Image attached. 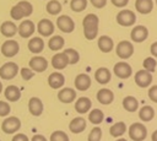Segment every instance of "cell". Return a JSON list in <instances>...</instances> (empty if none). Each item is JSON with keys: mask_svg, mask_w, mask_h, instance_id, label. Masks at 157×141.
Segmentation results:
<instances>
[{"mask_svg": "<svg viewBox=\"0 0 157 141\" xmlns=\"http://www.w3.org/2000/svg\"><path fill=\"white\" fill-rule=\"evenodd\" d=\"M0 32L4 37L11 38L17 33V26L11 21H4L0 26Z\"/></svg>", "mask_w": 157, "mask_h": 141, "instance_id": "23", "label": "cell"}, {"mask_svg": "<svg viewBox=\"0 0 157 141\" xmlns=\"http://www.w3.org/2000/svg\"><path fill=\"white\" fill-rule=\"evenodd\" d=\"M153 116H155V110L151 105H144L139 110V118L142 121H150L153 119Z\"/></svg>", "mask_w": 157, "mask_h": 141, "instance_id": "32", "label": "cell"}, {"mask_svg": "<svg viewBox=\"0 0 157 141\" xmlns=\"http://www.w3.org/2000/svg\"><path fill=\"white\" fill-rule=\"evenodd\" d=\"M151 54L155 58H157V42H155V43L151 44Z\"/></svg>", "mask_w": 157, "mask_h": 141, "instance_id": "49", "label": "cell"}, {"mask_svg": "<svg viewBox=\"0 0 157 141\" xmlns=\"http://www.w3.org/2000/svg\"><path fill=\"white\" fill-rule=\"evenodd\" d=\"M123 107H124L125 110L132 113V112L137 110V108H139V101L135 97H132V96H128V97H125L123 99Z\"/></svg>", "mask_w": 157, "mask_h": 141, "instance_id": "30", "label": "cell"}, {"mask_svg": "<svg viewBox=\"0 0 157 141\" xmlns=\"http://www.w3.org/2000/svg\"><path fill=\"white\" fill-rule=\"evenodd\" d=\"M114 47V42L110 37L108 36H102L98 38V48L102 53H109L113 50Z\"/></svg>", "mask_w": 157, "mask_h": 141, "instance_id": "26", "label": "cell"}, {"mask_svg": "<svg viewBox=\"0 0 157 141\" xmlns=\"http://www.w3.org/2000/svg\"><path fill=\"white\" fill-rule=\"evenodd\" d=\"M98 25L99 20L97 15L94 13H88L83 17L82 20V26H83V34L85 38L88 40H93L97 34H98Z\"/></svg>", "mask_w": 157, "mask_h": 141, "instance_id": "1", "label": "cell"}, {"mask_svg": "<svg viewBox=\"0 0 157 141\" xmlns=\"http://www.w3.org/2000/svg\"><path fill=\"white\" fill-rule=\"evenodd\" d=\"M31 141H48V140H47L45 136H43V135H40V134H37V135H34V136L31 139Z\"/></svg>", "mask_w": 157, "mask_h": 141, "instance_id": "48", "label": "cell"}, {"mask_svg": "<svg viewBox=\"0 0 157 141\" xmlns=\"http://www.w3.org/2000/svg\"><path fill=\"white\" fill-rule=\"evenodd\" d=\"M86 125H87L86 119L82 118V116H77V118H74L70 121L69 129H70V131L72 134H80V132H82L86 129Z\"/></svg>", "mask_w": 157, "mask_h": 141, "instance_id": "17", "label": "cell"}, {"mask_svg": "<svg viewBox=\"0 0 157 141\" xmlns=\"http://www.w3.org/2000/svg\"><path fill=\"white\" fill-rule=\"evenodd\" d=\"M20 51V45L15 39H7L1 45V54L6 58H12Z\"/></svg>", "mask_w": 157, "mask_h": 141, "instance_id": "6", "label": "cell"}, {"mask_svg": "<svg viewBox=\"0 0 157 141\" xmlns=\"http://www.w3.org/2000/svg\"><path fill=\"white\" fill-rule=\"evenodd\" d=\"M129 136L132 141H142L147 136V129L141 123H134L129 128Z\"/></svg>", "mask_w": 157, "mask_h": 141, "instance_id": "2", "label": "cell"}, {"mask_svg": "<svg viewBox=\"0 0 157 141\" xmlns=\"http://www.w3.org/2000/svg\"><path fill=\"white\" fill-rule=\"evenodd\" d=\"M1 91H2V83L0 82V93H1Z\"/></svg>", "mask_w": 157, "mask_h": 141, "instance_id": "51", "label": "cell"}, {"mask_svg": "<svg viewBox=\"0 0 157 141\" xmlns=\"http://www.w3.org/2000/svg\"><path fill=\"white\" fill-rule=\"evenodd\" d=\"M156 65H157V63H156V60H155L153 56L146 58V59L144 60V64H142L144 69L147 70V71H150V72H153V71L156 70Z\"/></svg>", "mask_w": 157, "mask_h": 141, "instance_id": "40", "label": "cell"}, {"mask_svg": "<svg viewBox=\"0 0 157 141\" xmlns=\"http://www.w3.org/2000/svg\"><path fill=\"white\" fill-rule=\"evenodd\" d=\"M20 128H21V120L17 116H7L1 124V130L5 134H10V135L18 131Z\"/></svg>", "mask_w": 157, "mask_h": 141, "instance_id": "4", "label": "cell"}, {"mask_svg": "<svg viewBox=\"0 0 157 141\" xmlns=\"http://www.w3.org/2000/svg\"><path fill=\"white\" fill-rule=\"evenodd\" d=\"M113 71H114V75H115L117 77L123 78V80L130 77L131 74H132V69H131V66H130L128 63H125V61L117 63V64L114 65Z\"/></svg>", "mask_w": 157, "mask_h": 141, "instance_id": "10", "label": "cell"}, {"mask_svg": "<svg viewBox=\"0 0 157 141\" xmlns=\"http://www.w3.org/2000/svg\"><path fill=\"white\" fill-rule=\"evenodd\" d=\"M104 119V114L101 109H92L90 113H88V121L92 123L93 125H98L103 121Z\"/></svg>", "mask_w": 157, "mask_h": 141, "instance_id": "34", "label": "cell"}, {"mask_svg": "<svg viewBox=\"0 0 157 141\" xmlns=\"http://www.w3.org/2000/svg\"><path fill=\"white\" fill-rule=\"evenodd\" d=\"M117 22H118L120 26H123V27L132 26V25L136 22V15H135L131 10L123 9V10L119 11L118 15H117Z\"/></svg>", "mask_w": 157, "mask_h": 141, "instance_id": "3", "label": "cell"}, {"mask_svg": "<svg viewBox=\"0 0 157 141\" xmlns=\"http://www.w3.org/2000/svg\"><path fill=\"white\" fill-rule=\"evenodd\" d=\"M67 65H69V61H67V58H66V55L64 54V51H63V53H56V54L53 55V58H52V66H53L54 69H56V70H63V69H65Z\"/></svg>", "mask_w": 157, "mask_h": 141, "instance_id": "18", "label": "cell"}, {"mask_svg": "<svg viewBox=\"0 0 157 141\" xmlns=\"http://www.w3.org/2000/svg\"><path fill=\"white\" fill-rule=\"evenodd\" d=\"M110 1L117 7H125L128 5V2H129V0H110Z\"/></svg>", "mask_w": 157, "mask_h": 141, "instance_id": "46", "label": "cell"}, {"mask_svg": "<svg viewBox=\"0 0 157 141\" xmlns=\"http://www.w3.org/2000/svg\"><path fill=\"white\" fill-rule=\"evenodd\" d=\"M61 4L58 1V0H49L45 5V10L49 15H53V16H56L60 13L61 11Z\"/></svg>", "mask_w": 157, "mask_h": 141, "instance_id": "33", "label": "cell"}, {"mask_svg": "<svg viewBox=\"0 0 157 141\" xmlns=\"http://www.w3.org/2000/svg\"><path fill=\"white\" fill-rule=\"evenodd\" d=\"M48 83H49V86H50L52 88L59 90V88H61V87L64 86V83H65V77H64L63 74H60V72H58V71L52 72V74L49 75V77H48Z\"/></svg>", "mask_w": 157, "mask_h": 141, "instance_id": "16", "label": "cell"}, {"mask_svg": "<svg viewBox=\"0 0 157 141\" xmlns=\"http://www.w3.org/2000/svg\"><path fill=\"white\" fill-rule=\"evenodd\" d=\"M64 44H65V40H64V38L60 37V36H53V37H50L49 40H48V47H49V49H50V50H54V51L60 50V49L64 47Z\"/></svg>", "mask_w": 157, "mask_h": 141, "instance_id": "29", "label": "cell"}, {"mask_svg": "<svg viewBox=\"0 0 157 141\" xmlns=\"http://www.w3.org/2000/svg\"><path fill=\"white\" fill-rule=\"evenodd\" d=\"M148 97L152 102L157 103V86H151L148 90Z\"/></svg>", "mask_w": 157, "mask_h": 141, "instance_id": "44", "label": "cell"}, {"mask_svg": "<svg viewBox=\"0 0 157 141\" xmlns=\"http://www.w3.org/2000/svg\"><path fill=\"white\" fill-rule=\"evenodd\" d=\"M27 47H28V50L31 53L38 54V53H40L44 49V40L40 37H33V38L29 39Z\"/></svg>", "mask_w": 157, "mask_h": 141, "instance_id": "25", "label": "cell"}, {"mask_svg": "<svg viewBox=\"0 0 157 141\" xmlns=\"http://www.w3.org/2000/svg\"><path fill=\"white\" fill-rule=\"evenodd\" d=\"M56 27L64 33H71L75 29V22L70 16L61 15L56 18Z\"/></svg>", "mask_w": 157, "mask_h": 141, "instance_id": "8", "label": "cell"}, {"mask_svg": "<svg viewBox=\"0 0 157 141\" xmlns=\"http://www.w3.org/2000/svg\"><path fill=\"white\" fill-rule=\"evenodd\" d=\"M152 82V74L147 70H139L136 74H135V83L141 87V88H145V87H148Z\"/></svg>", "mask_w": 157, "mask_h": 141, "instance_id": "9", "label": "cell"}, {"mask_svg": "<svg viewBox=\"0 0 157 141\" xmlns=\"http://www.w3.org/2000/svg\"><path fill=\"white\" fill-rule=\"evenodd\" d=\"M117 141H126V140H125V139H118Z\"/></svg>", "mask_w": 157, "mask_h": 141, "instance_id": "52", "label": "cell"}, {"mask_svg": "<svg viewBox=\"0 0 157 141\" xmlns=\"http://www.w3.org/2000/svg\"><path fill=\"white\" fill-rule=\"evenodd\" d=\"M130 37L134 42L141 43L148 37V29L145 26H136V27L132 28V31L130 33Z\"/></svg>", "mask_w": 157, "mask_h": 141, "instance_id": "14", "label": "cell"}, {"mask_svg": "<svg viewBox=\"0 0 157 141\" xmlns=\"http://www.w3.org/2000/svg\"><path fill=\"white\" fill-rule=\"evenodd\" d=\"M115 53L121 59H129L134 54V45L129 40H121L115 47Z\"/></svg>", "mask_w": 157, "mask_h": 141, "instance_id": "5", "label": "cell"}, {"mask_svg": "<svg viewBox=\"0 0 157 141\" xmlns=\"http://www.w3.org/2000/svg\"><path fill=\"white\" fill-rule=\"evenodd\" d=\"M156 4H157V0H156Z\"/></svg>", "mask_w": 157, "mask_h": 141, "instance_id": "53", "label": "cell"}, {"mask_svg": "<svg viewBox=\"0 0 157 141\" xmlns=\"http://www.w3.org/2000/svg\"><path fill=\"white\" fill-rule=\"evenodd\" d=\"M88 1L87 0H71L70 1V9L74 12H82L87 7Z\"/></svg>", "mask_w": 157, "mask_h": 141, "instance_id": "36", "label": "cell"}, {"mask_svg": "<svg viewBox=\"0 0 157 141\" xmlns=\"http://www.w3.org/2000/svg\"><path fill=\"white\" fill-rule=\"evenodd\" d=\"M97 101L101 103V104H110L113 101H114V93L109 90V88H101L98 92H97Z\"/></svg>", "mask_w": 157, "mask_h": 141, "instance_id": "19", "label": "cell"}, {"mask_svg": "<svg viewBox=\"0 0 157 141\" xmlns=\"http://www.w3.org/2000/svg\"><path fill=\"white\" fill-rule=\"evenodd\" d=\"M4 94H5V97H6L7 101H10V102H17L20 99V97H21V91H20V88L17 86L11 85V86H7L5 88Z\"/></svg>", "mask_w": 157, "mask_h": 141, "instance_id": "28", "label": "cell"}, {"mask_svg": "<svg viewBox=\"0 0 157 141\" xmlns=\"http://www.w3.org/2000/svg\"><path fill=\"white\" fill-rule=\"evenodd\" d=\"M92 107V102L90 98L87 97H80L78 99H76L75 102V110L78 114H85L87 113Z\"/></svg>", "mask_w": 157, "mask_h": 141, "instance_id": "22", "label": "cell"}, {"mask_svg": "<svg viewBox=\"0 0 157 141\" xmlns=\"http://www.w3.org/2000/svg\"><path fill=\"white\" fill-rule=\"evenodd\" d=\"M54 23L48 18H42L37 25V31L42 37H49L54 33Z\"/></svg>", "mask_w": 157, "mask_h": 141, "instance_id": "11", "label": "cell"}, {"mask_svg": "<svg viewBox=\"0 0 157 141\" xmlns=\"http://www.w3.org/2000/svg\"><path fill=\"white\" fill-rule=\"evenodd\" d=\"M49 141H70V140H69V136L66 135V132H64L61 130H56L50 135Z\"/></svg>", "mask_w": 157, "mask_h": 141, "instance_id": "38", "label": "cell"}, {"mask_svg": "<svg viewBox=\"0 0 157 141\" xmlns=\"http://www.w3.org/2000/svg\"><path fill=\"white\" fill-rule=\"evenodd\" d=\"M135 7H136L137 12H140L142 15H147L153 9V1L152 0H136Z\"/></svg>", "mask_w": 157, "mask_h": 141, "instance_id": "27", "label": "cell"}, {"mask_svg": "<svg viewBox=\"0 0 157 141\" xmlns=\"http://www.w3.org/2000/svg\"><path fill=\"white\" fill-rule=\"evenodd\" d=\"M10 15H11V17L13 18V20H16V21H20L21 18H23L25 17V15H23V12H22V10L20 9V6L16 4L11 10H10Z\"/></svg>", "mask_w": 157, "mask_h": 141, "instance_id": "41", "label": "cell"}, {"mask_svg": "<svg viewBox=\"0 0 157 141\" xmlns=\"http://www.w3.org/2000/svg\"><path fill=\"white\" fill-rule=\"evenodd\" d=\"M58 99L61 103H71L76 99V91L74 88H70V87L61 88L58 93Z\"/></svg>", "mask_w": 157, "mask_h": 141, "instance_id": "15", "label": "cell"}, {"mask_svg": "<svg viewBox=\"0 0 157 141\" xmlns=\"http://www.w3.org/2000/svg\"><path fill=\"white\" fill-rule=\"evenodd\" d=\"M18 65L16 63H5L1 67H0V77L2 80H11L17 74H18Z\"/></svg>", "mask_w": 157, "mask_h": 141, "instance_id": "7", "label": "cell"}, {"mask_svg": "<svg viewBox=\"0 0 157 141\" xmlns=\"http://www.w3.org/2000/svg\"><path fill=\"white\" fill-rule=\"evenodd\" d=\"M110 77H112L110 71L107 67H98L94 72V78L101 85H107L110 81Z\"/></svg>", "mask_w": 157, "mask_h": 141, "instance_id": "24", "label": "cell"}, {"mask_svg": "<svg viewBox=\"0 0 157 141\" xmlns=\"http://www.w3.org/2000/svg\"><path fill=\"white\" fill-rule=\"evenodd\" d=\"M17 5H18L20 9L22 10L25 17H28V16L32 15V12H33V7H32V4H31L29 1H27V0H21V1L17 2Z\"/></svg>", "mask_w": 157, "mask_h": 141, "instance_id": "37", "label": "cell"}, {"mask_svg": "<svg viewBox=\"0 0 157 141\" xmlns=\"http://www.w3.org/2000/svg\"><path fill=\"white\" fill-rule=\"evenodd\" d=\"M125 131H126V125L124 121H118V123L113 124L109 129V134L113 137H120L121 135H124Z\"/></svg>", "mask_w": 157, "mask_h": 141, "instance_id": "31", "label": "cell"}, {"mask_svg": "<svg viewBox=\"0 0 157 141\" xmlns=\"http://www.w3.org/2000/svg\"><path fill=\"white\" fill-rule=\"evenodd\" d=\"M28 66L34 72H43L48 67V60L43 56H33V58H31Z\"/></svg>", "mask_w": 157, "mask_h": 141, "instance_id": "13", "label": "cell"}, {"mask_svg": "<svg viewBox=\"0 0 157 141\" xmlns=\"http://www.w3.org/2000/svg\"><path fill=\"white\" fill-rule=\"evenodd\" d=\"M101 139H102V130H101L99 126H94L90 131L87 140L88 141H101Z\"/></svg>", "mask_w": 157, "mask_h": 141, "instance_id": "39", "label": "cell"}, {"mask_svg": "<svg viewBox=\"0 0 157 141\" xmlns=\"http://www.w3.org/2000/svg\"><path fill=\"white\" fill-rule=\"evenodd\" d=\"M151 139H152V141H157V130H155V131L152 132Z\"/></svg>", "mask_w": 157, "mask_h": 141, "instance_id": "50", "label": "cell"}, {"mask_svg": "<svg viewBox=\"0 0 157 141\" xmlns=\"http://www.w3.org/2000/svg\"><path fill=\"white\" fill-rule=\"evenodd\" d=\"M64 54L66 55L67 61H69V64H71V65L78 63V60H80V54H78V51H77L76 49H74V48H67V49H65V50H64Z\"/></svg>", "mask_w": 157, "mask_h": 141, "instance_id": "35", "label": "cell"}, {"mask_svg": "<svg viewBox=\"0 0 157 141\" xmlns=\"http://www.w3.org/2000/svg\"><path fill=\"white\" fill-rule=\"evenodd\" d=\"M20 74H21V76H22V78L25 81H28L34 76V71L31 67H22L20 70Z\"/></svg>", "mask_w": 157, "mask_h": 141, "instance_id": "42", "label": "cell"}, {"mask_svg": "<svg viewBox=\"0 0 157 141\" xmlns=\"http://www.w3.org/2000/svg\"><path fill=\"white\" fill-rule=\"evenodd\" d=\"M11 112V107L7 102L0 101V116H7Z\"/></svg>", "mask_w": 157, "mask_h": 141, "instance_id": "43", "label": "cell"}, {"mask_svg": "<svg viewBox=\"0 0 157 141\" xmlns=\"http://www.w3.org/2000/svg\"><path fill=\"white\" fill-rule=\"evenodd\" d=\"M0 141H1V140H0Z\"/></svg>", "mask_w": 157, "mask_h": 141, "instance_id": "54", "label": "cell"}, {"mask_svg": "<svg viewBox=\"0 0 157 141\" xmlns=\"http://www.w3.org/2000/svg\"><path fill=\"white\" fill-rule=\"evenodd\" d=\"M36 31V26L31 20H23L17 27V33L22 38H29Z\"/></svg>", "mask_w": 157, "mask_h": 141, "instance_id": "12", "label": "cell"}, {"mask_svg": "<svg viewBox=\"0 0 157 141\" xmlns=\"http://www.w3.org/2000/svg\"><path fill=\"white\" fill-rule=\"evenodd\" d=\"M12 141H29V139L25 134H16V135H13Z\"/></svg>", "mask_w": 157, "mask_h": 141, "instance_id": "47", "label": "cell"}, {"mask_svg": "<svg viewBox=\"0 0 157 141\" xmlns=\"http://www.w3.org/2000/svg\"><path fill=\"white\" fill-rule=\"evenodd\" d=\"M91 86V77L87 74H80L75 77V87L78 91H87Z\"/></svg>", "mask_w": 157, "mask_h": 141, "instance_id": "21", "label": "cell"}, {"mask_svg": "<svg viewBox=\"0 0 157 141\" xmlns=\"http://www.w3.org/2000/svg\"><path fill=\"white\" fill-rule=\"evenodd\" d=\"M28 110L32 115L39 116L43 113V103L38 97H32L28 101Z\"/></svg>", "mask_w": 157, "mask_h": 141, "instance_id": "20", "label": "cell"}, {"mask_svg": "<svg viewBox=\"0 0 157 141\" xmlns=\"http://www.w3.org/2000/svg\"><path fill=\"white\" fill-rule=\"evenodd\" d=\"M90 2L96 9H102V7H104L107 5V0H90Z\"/></svg>", "mask_w": 157, "mask_h": 141, "instance_id": "45", "label": "cell"}]
</instances>
